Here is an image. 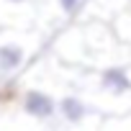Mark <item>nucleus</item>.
I'll list each match as a JSON object with an SVG mask.
<instances>
[{
  "label": "nucleus",
  "mask_w": 131,
  "mask_h": 131,
  "mask_svg": "<svg viewBox=\"0 0 131 131\" xmlns=\"http://www.w3.org/2000/svg\"><path fill=\"white\" fill-rule=\"evenodd\" d=\"M23 111L34 118H51L57 113V103L51 95H46L41 90H28L23 95Z\"/></svg>",
  "instance_id": "obj_1"
},
{
  "label": "nucleus",
  "mask_w": 131,
  "mask_h": 131,
  "mask_svg": "<svg viewBox=\"0 0 131 131\" xmlns=\"http://www.w3.org/2000/svg\"><path fill=\"white\" fill-rule=\"evenodd\" d=\"M100 85L111 93H128L131 90V80H128L126 70H121V67H108L100 75Z\"/></svg>",
  "instance_id": "obj_2"
},
{
  "label": "nucleus",
  "mask_w": 131,
  "mask_h": 131,
  "mask_svg": "<svg viewBox=\"0 0 131 131\" xmlns=\"http://www.w3.org/2000/svg\"><path fill=\"white\" fill-rule=\"evenodd\" d=\"M23 62V49L18 44H3L0 46V72H13Z\"/></svg>",
  "instance_id": "obj_3"
},
{
  "label": "nucleus",
  "mask_w": 131,
  "mask_h": 131,
  "mask_svg": "<svg viewBox=\"0 0 131 131\" xmlns=\"http://www.w3.org/2000/svg\"><path fill=\"white\" fill-rule=\"evenodd\" d=\"M59 111H62V116L70 123H80L88 116V105L82 100H77V98H62L59 100Z\"/></svg>",
  "instance_id": "obj_4"
},
{
  "label": "nucleus",
  "mask_w": 131,
  "mask_h": 131,
  "mask_svg": "<svg viewBox=\"0 0 131 131\" xmlns=\"http://www.w3.org/2000/svg\"><path fill=\"white\" fill-rule=\"evenodd\" d=\"M59 8L67 13V16H75L82 8V0H59Z\"/></svg>",
  "instance_id": "obj_5"
},
{
  "label": "nucleus",
  "mask_w": 131,
  "mask_h": 131,
  "mask_svg": "<svg viewBox=\"0 0 131 131\" xmlns=\"http://www.w3.org/2000/svg\"><path fill=\"white\" fill-rule=\"evenodd\" d=\"M8 3H26V0H8Z\"/></svg>",
  "instance_id": "obj_6"
}]
</instances>
